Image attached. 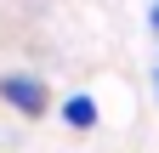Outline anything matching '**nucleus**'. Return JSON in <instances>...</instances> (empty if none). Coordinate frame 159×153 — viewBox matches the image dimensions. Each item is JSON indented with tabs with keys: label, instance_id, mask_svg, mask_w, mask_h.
Returning <instances> with one entry per match:
<instances>
[{
	"label": "nucleus",
	"instance_id": "nucleus-1",
	"mask_svg": "<svg viewBox=\"0 0 159 153\" xmlns=\"http://www.w3.org/2000/svg\"><path fill=\"white\" fill-rule=\"evenodd\" d=\"M0 102H11L17 113L40 119V113H46V85H40L34 74H0Z\"/></svg>",
	"mask_w": 159,
	"mask_h": 153
},
{
	"label": "nucleus",
	"instance_id": "nucleus-3",
	"mask_svg": "<svg viewBox=\"0 0 159 153\" xmlns=\"http://www.w3.org/2000/svg\"><path fill=\"white\" fill-rule=\"evenodd\" d=\"M153 28H159V6H153Z\"/></svg>",
	"mask_w": 159,
	"mask_h": 153
},
{
	"label": "nucleus",
	"instance_id": "nucleus-2",
	"mask_svg": "<svg viewBox=\"0 0 159 153\" xmlns=\"http://www.w3.org/2000/svg\"><path fill=\"white\" fill-rule=\"evenodd\" d=\"M63 125H68V130H91V125H97V102L80 97V91L63 97Z\"/></svg>",
	"mask_w": 159,
	"mask_h": 153
}]
</instances>
